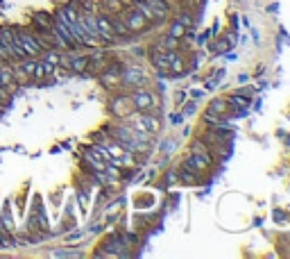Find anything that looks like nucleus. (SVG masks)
<instances>
[{
    "label": "nucleus",
    "mask_w": 290,
    "mask_h": 259,
    "mask_svg": "<svg viewBox=\"0 0 290 259\" xmlns=\"http://www.w3.org/2000/svg\"><path fill=\"white\" fill-rule=\"evenodd\" d=\"M193 152H195V155H211L209 148L204 146V141H195V144H193Z\"/></svg>",
    "instance_id": "obj_15"
},
{
    "label": "nucleus",
    "mask_w": 290,
    "mask_h": 259,
    "mask_svg": "<svg viewBox=\"0 0 290 259\" xmlns=\"http://www.w3.org/2000/svg\"><path fill=\"white\" fill-rule=\"evenodd\" d=\"M247 105H250V100H247L245 96H236V93H234V96H231L229 98V107H238L240 109V112H245V109H247Z\"/></svg>",
    "instance_id": "obj_10"
},
{
    "label": "nucleus",
    "mask_w": 290,
    "mask_h": 259,
    "mask_svg": "<svg viewBox=\"0 0 290 259\" xmlns=\"http://www.w3.org/2000/svg\"><path fill=\"white\" fill-rule=\"evenodd\" d=\"M111 25H114V34L116 36H125V34H129V30H127V23L125 21H120V18H111Z\"/></svg>",
    "instance_id": "obj_11"
},
{
    "label": "nucleus",
    "mask_w": 290,
    "mask_h": 259,
    "mask_svg": "<svg viewBox=\"0 0 290 259\" xmlns=\"http://www.w3.org/2000/svg\"><path fill=\"white\" fill-rule=\"evenodd\" d=\"M125 23H127V30H129V32H139V30H145V28H147L145 16H143V14H141L136 7L127 12V16H125Z\"/></svg>",
    "instance_id": "obj_6"
},
{
    "label": "nucleus",
    "mask_w": 290,
    "mask_h": 259,
    "mask_svg": "<svg viewBox=\"0 0 290 259\" xmlns=\"http://www.w3.org/2000/svg\"><path fill=\"white\" fill-rule=\"evenodd\" d=\"M215 50H218V52H227V50H229V39H227V41H220Z\"/></svg>",
    "instance_id": "obj_19"
},
{
    "label": "nucleus",
    "mask_w": 290,
    "mask_h": 259,
    "mask_svg": "<svg viewBox=\"0 0 290 259\" xmlns=\"http://www.w3.org/2000/svg\"><path fill=\"white\" fill-rule=\"evenodd\" d=\"M120 84H125V87H141V84H145V73L139 66L120 68Z\"/></svg>",
    "instance_id": "obj_4"
},
{
    "label": "nucleus",
    "mask_w": 290,
    "mask_h": 259,
    "mask_svg": "<svg viewBox=\"0 0 290 259\" xmlns=\"http://www.w3.org/2000/svg\"><path fill=\"white\" fill-rule=\"evenodd\" d=\"M177 44H179V39H175V36H170V34L166 36V50H175Z\"/></svg>",
    "instance_id": "obj_16"
},
{
    "label": "nucleus",
    "mask_w": 290,
    "mask_h": 259,
    "mask_svg": "<svg viewBox=\"0 0 290 259\" xmlns=\"http://www.w3.org/2000/svg\"><path fill=\"white\" fill-rule=\"evenodd\" d=\"M3 227H9V230H12V214H9V207L5 209V216H3Z\"/></svg>",
    "instance_id": "obj_17"
},
{
    "label": "nucleus",
    "mask_w": 290,
    "mask_h": 259,
    "mask_svg": "<svg viewBox=\"0 0 290 259\" xmlns=\"http://www.w3.org/2000/svg\"><path fill=\"white\" fill-rule=\"evenodd\" d=\"M227 109H229V105L225 103V100H211V105H209V112H218V114H225Z\"/></svg>",
    "instance_id": "obj_12"
},
{
    "label": "nucleus",
    "mask_w": 290,
    "mask_h": 259,
    "mask_svg": "<svg viewBox=\"0 0 290 259\" xmlns=\"http://www.w3.org/2000/svg\"><path fill=\"white\" fill-rule=\"evenodd\" d=\"M129 103L136 112H150V109H154V96L150 91H145V89H139V91L131 93Z\"/></svg>",
    "instance_id": "obj_5"
},
{
    "label": "nucleus",
    "mask_w": 290,
    "mask_h": 259,
    "mask_svg": "<svg viewBox=\"0 0 290 259\" xmlns=\"http://www.w3.org/2000/svg\"><path fill=\"white\" fill-rule=\"evenodd\" d=\"M88 64H91V59H88V57H71V59H68V68H73L75 73L86 71Z\"/></svg>",
    "instance_id": "obj_8"
},
{
    "label": "nucleus",
    "mask_w": 290,
    "mask_h": 259,
    "mask_svg": "<svg viewBox=\"0 0 290 259\" xmlns=\"http://www.w3.org/2000/svg\"><path fill=\"white\" fill-rule=\"evenodd\" d=\"M184 34H186V28H184L179 21H175V23H172V28H170V36H175V39H182Z\"/></svg>",
    "instance_id": "obj_13"
},
{
    "label": "nucleus",
    "mask_w": 290,
    "mask_h": 259,
    "mask_svg": "<svg viewBox=\"0 0 290 259\" xmlns=\"http://www.w3.org/2000/svg\"><path fill=\"white\" fill-rule=\"evenodd\" d=\"M41 62H48V64H52V66H59L61 55L57 50H46V52H41Z\"/></svg>",
    "instance_id": "obj_9"
},
{
    "label": "nucleus",
    "mask_w": 290,
    "mask_h": 259,
    "mask_svg": "<svg viewBox=\"0 0 290 259\" xmlns=\"http://www.w3.org/2000/svg\"><path fill=\"white\" fill-rule=\"evenodd\" d=\"M0 44H3V48L7 50L9 62H12V59H25V55L20 52V48L16 46V41H14V32L9 28H0Z\"/></svg>",
    "instance_id": "obj_3"
},
{
    "label": "nucleus",
    "mask_w": 290,
    "mask_h": 259,
    "mask_svg": "<svg viewBox=\"0 0 290 259\" xmlns=\"http://www.w3.org/2000/svg\"><path fill=\"white\" fill-rule=\"evenodd\" d=\"M96 23H98V36H100V41H114L116 39L114 25H111V18H109V16H96Z\"/></svg>",
    "instance_id": "obj_7"
},
{
    "label": "nucleus",
    "mask_w": 290,
    "mask_h": 259,
    "mask_svg": "<svg viewBox=\"0 0 290 259\" xmlns=\"http://www.w3.org/2000/svg\"><path fill=\"white\" fill-rule=\"evenodd\" d=\"M50 257H80L82 252L80 250H52V252H48Z\"/></svg>",
    "instance_id": "obj_14"
},
{
    "label": "nucleus",
    "mask_w": 290,
    "mask_h": 259,
    "mask_svg": "<svg viewBox=\"0 0 290 259\" xmlns=\"http://www.w3.org/2000/svg\"><path fill=\"white\" fill-rule=\"evenodd\" d=\"M12 32H14V41H16V46L25 57H39L41 52H43L46 46L41 44L32 32H28V30H23V28H12Z\"/></svg>",
    "instance_id": "obj_1"
},
{
    "label": "nucleus",
    "mask_w": 290,
    "mask_h": 259,
    "mask_svg": "<svg viewBox=\"0 0 290 259\" xmlns=\"http://www.w3.org/2000/svg\"><path fill=\"white\" fill-rule=\"evenodd\" d=\"M129 128H134L136 132H143V134H157L161 125L154 116H150L147 112H136L129 116Z\"/></svg>",
    "instance_id": "obj_2"
},
{
    "label": "nucleus",
    "mask_w": 290,
    "mask_h": 259,
    "mask_svg": "<svg viewBox=\"0 0 290 259\" xmlns=\"http://www.w3.org/2000/svg\"><path fill=\"white\" fill-rule=\"evenodd\" d=\"M9 62V55H7V50L3 48V44H0V64H7Z\"/></svg>",
    "instance_id": "obj_18"
}]
</instances>
